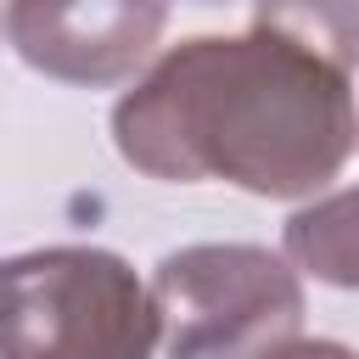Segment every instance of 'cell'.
<instances>
[{"instance_id":"7a4b0ae2","label":"cell","mask_w":359,"mask_h":359,"mask_svg":"<svg viewBox=\"0 0 359 359\" xmlns=\"http://www.w3.org/2000/svg\"><path fill=\"white\" fill-rule=\"evenodd\" d=\"M151 286L107 247L0 258V359H151Z\"/></svg>"},{"instance_id":"ba28073f","label":"cell","mask_w":359,"mask_h":359,"mask_svg":"<svg viewBox=\"0 0 359 359\" xmlns=\"http://www.w3.org/2000/svg\"><path fill=\"white\" fill-rule=\"evenodd\" d=\"M202 6H219V0H202Z\"/></svg>"},{"instance_id":"52a82bcc","label":"cell","mask_w":359,"mask_h":359,"mask_svg":"<svg viewBox=\"0 0 359 359\" xmlns=\"http://www.w3.org/2000/svg\"><path fill=\"white\" fill-rule=\"evenodd\" d=\"M264 359H359V353L342 348V342H320V337H314V342H297V337H292V342H280V348L264 353Z\"/></svg>"},{"instance_id":"3957f363","label":"cell","mask_w":359,"mask_h":359,"mask_svg":"<svg viewBox=\"0 0 359 359\" xmlns=\"http://www.w3.org/2000/svg\"><path fill=\"white\" fill-rule=\"evenodd\" d=\"M157 342L168 359H264L303 325V280L286 252L196 241L151 269Z\"/></svg>"},{"instance_id":"5b68a950","label":"cell","mask_w":359,"mask_h":359,"mask_svg":"<svg viewBox=\"0 0 359 359\" xmlns=\"http://www.w3.org/2000/svg\"><path fill=\"white\" fill-rule=\"evenodd\" d=\"M286 264L325 286L359 292V185L320 196L286 219Z\"/></svg>"},{"instance_id":"6da1fadb","label":"cell","mask_w":359,"mask_h":359,"mask_svg":"<svg viewBox=\"0 0 359 359\" xmlns=\"http://www.w3.org/2000/svg\"><path fill=\"white\" fill-rule=\"evenodd\" d=\"M118 157L151 180H224L297 202L325 191L359 151L348 73L269 28L202 34L163 50L112 107Z\"/></svg>"},{"instance_id":"277c9868","label":"cell","mask_w":359,"mask_h":359,"mask_svg":"<svg viewBox=\"0 0 359 359\" xmlns=\"http://www.w3.org/2000/svg\"><path fill=\"white\" fill-rule=\"evenodd\" d=\"M168 0H6L11 50L62 84L107 90L135 79L163 39Z\"/></svg>"},{"instance_id":"8992f818","label":"cell","mask_w":359,"mask_h":359,"mask_svg":"<svg viewBox=\"0 0 359 359\" xmlns=\"http://www.w3.org/2000/svg\"><path fill=\"white\" fill-rule=\"evenodd\" d=\"M252 28L292 39L297 50L320 56L348 79L359 67V0H258Z\"/></svg>"}]
</instances>
